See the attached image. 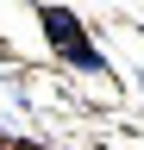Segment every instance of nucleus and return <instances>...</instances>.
<instances>
[{
    "label": "nucleus",
    "instance_id": "nucleus-1",
    "mask_svg": "<svg viewBox=\"0 0 144 150\" xmlns=\"http://www.w3.org/2000/svg\"><path fill=\"white\" fill-rule=\"evenodd\" d=\"M38 19H44V31L57 38V50L69 56V63H82V69H94V75H106V63H100V50L88 44V31L75 25V13H63V6H44Z\"/></svg>",
    "mask_w": 144,
    "mask_h": 150
}]
</instances>
